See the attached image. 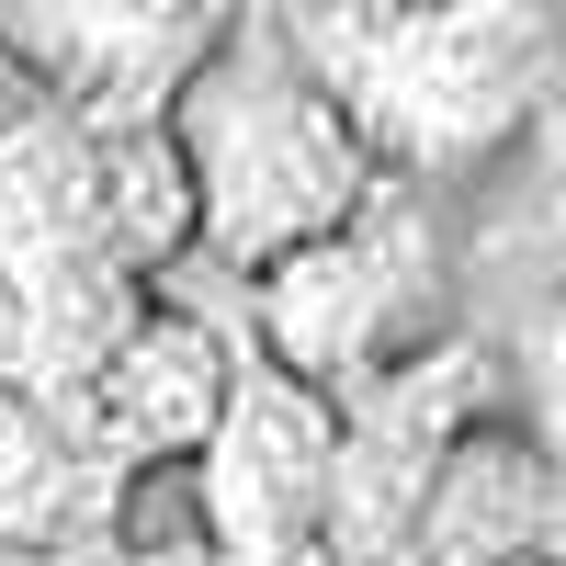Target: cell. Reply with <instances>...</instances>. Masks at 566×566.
<instances>
[{"label":"cell","mask_w":566,"mask_h":566,"mask_svg":"<svg viewBox=\"0 0 566 566\" xmlns=\"http://www.w3.org/2000/svg\"><path fill=\"white\" fill-rule=\"evenodd\" d=\"M181 159H193V205H205V261L216 272H283L295 250L340 239V227L386 193V159L363 148V125L340 114V91L317 80L295 45V12H227V45L181 91Z\"/></svg>","instance_id":"obj_1"},{"label":"cell","mask_w":566,"mask_h":566,"mask_svg":"<svg viewBox=\"0 0 566 566\" xmlns=\"http://www.w3.org/2000/svg\"><path fill=\"white\" fill-rule=\"evenodd\" d=\"M295 45L340 91L386 181H476L555 114L566 34L544 12H295Z\"/></svg>","instance_id":"obj_2"},{"label":"cell","mask_w":566,"mask_h":566,"mask_svg":"<svg viewBox=\"0 0 566 566\" xmlns=\"http://www.w3.org/2000/svg\"><path fill=\"white\" fill-rule=\"evenodd\" d=\"M453 306H464V239H453L442 193L386 181L340 239H317V250H295L283 272L250 283V340L295 386H317L328 408H352L386 374L464 340Z\"/></svg>","instance_id":"obj_3"},{"label":"cell","mask_w":566,"mask_h":566,"mask_svg":"<svg viewBox=\"0 0 566 566\" xmlns=\"http://www.w3.org/2000/svg\"><path fill=\"white\" fill-rule=\"evenodd\" d=\"M216 45L227 12H0V69L23 80V103L69 114L80 136L170 125Z\"/></svg>","instance_id":"obj_4"},{"label":"cell","mask_w":566,"mask_h":566,"mask_svg":"<svg viewBox=\"0 0 566 566\" xmlns=\"http://www.w3.org/2000/svg\"><path fill=\"white\" fill-rule=\"evenodd\" d=\"M239 340L216 317L148 295V317L103 352L80 397V431H91V464L125 488V476H159V464H205V442L227 431V397H239Z\"/></svg>","instance_id":"obj_5"},{"label":"cell","mask_w":566,"mask_h":566,"mask_svg":"<svg viewBox=\"0 0 566 566\" xmlns=\"http://www.w3.org/2000/svg\"><path fill=\"white\" fill-rule=\"evenodd\" d=\"M408 566H566V464L510 408L476 419L431 476Z\"/></svg>","instance_id":"obj_6"},{"label":"cell","mask_w":566,"mask_h":566,"mask_svg":"<svg viewBox=\"0 0 566 566\" xmlns=\"http://www.w3.org/2000/svg\"><path fill=\"white\" fill-rule=\"evenodd\" d=\"M91 193H103V239L125 272H181L205 250V205H193V159H181L170 125H136V136H91Z\"/></svg>","instance_id":"obj_7"},{"label":"cell","mask_w":566,"mask_h":566,"mask_svg":"<svg viewBox=\"0 0 566 566\" xmlns=\"http://www.w3.org/2000/svg\"><path fill=\"white\" fill-rule=\"evenodd\" d=\"M464 261H522V306H566V114L533 125V181Z\"/></svg>","instance_id":"obj_8"},{"label":"cell","mask_w":566,"mask_h":566,"mask_svg":"<svg viewBox=\"0 0 566 566\" xmlns=\"http://www.w3.org/2000/svg\"><path fill=\"white\" fill-rule=\"evenodd\" d=\"M499 374H510V419L566 464V306H522V340L499 352Z\"/></svg>","instance_id":"obj_9"},{"label":"cell","mask_w":566,"mask_h":566,"mask_svg":"<svg viewBox=\"0 0 566 566\" xmlns=\"http://www.w3.org/2000/svg\"><path fill=\"white\" fill-rule=\"evenodd\" d=\"M23 374V306H12V283H0V386Z\"/></svg>","instance_id":"obj_10"}]
</instances>
